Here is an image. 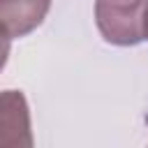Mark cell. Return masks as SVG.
I'll return each instance as SVG.
<instances>
[{"instance_id":"6da1fadb","label":"cell","mask_w":148,"mask_h":148,"mask_svg":"<svg viewBox=\"0 0 148 148\" xmlns=\"http://www.w3.org/2000/svg\"><path fill=\"white\" fill-rule=\"evenodd\" d=\"M148 0H95V21L102 37L116 46L143 42V12Z\"/></svg>"},{"instance_id":"7a4b0ae2","label":"cell","mask_w":148,"mask_h":148,"mask_svg":"<svg viewBox=\"0 0 148 148\" xmlns=\"http://www.w3.org/2000/svg\"><path fill=\"white\" fill-rule=\"evenodd\" d=\"M51 9V0H0L2 35L7 39L25 37L42 25Z\"/></svg>"},{"instance_id":"3957f363","label":"cell","mask_w":148,"mask_h":148,"mask_svg":"<svg viewBox=\"0 0 148 148\" xmlns=\"http://www.w3.org/2000/svg\"><path fill=\"white\" fill-rule=\"evenodd\" d=\"M0 109V146H32L25 97L16 90H5Z\"/></svg>"},{"instance_id":"277c9868","label":"cell","mask_w":148,"mask_h":148,"mask_svg":"<svg viewBox=\"0 0 148 148\" xmlns=\"http://www.w3.org/2000/svg\"><path fill=\"white\" fill-rule=\"evenodd\" d=\"M143 37L148 39V5H146V12H143Z\"/></svg>"}]
</instances>
